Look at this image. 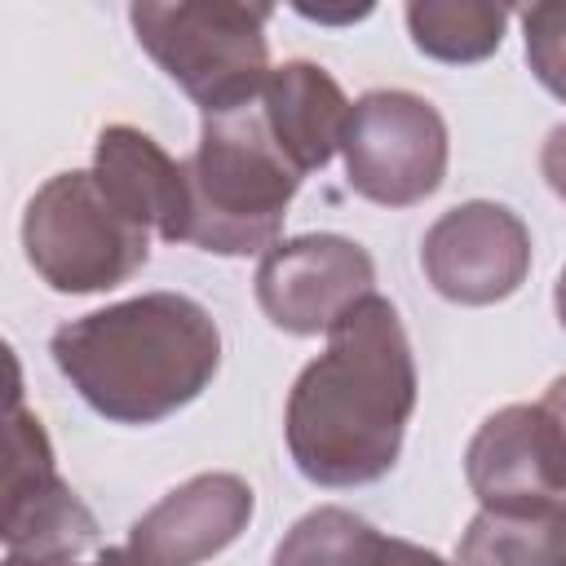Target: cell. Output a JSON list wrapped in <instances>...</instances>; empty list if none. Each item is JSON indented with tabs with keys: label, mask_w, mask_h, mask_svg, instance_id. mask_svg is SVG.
<instances>
[{
	"label": "cell",
	"mask_w": 566,
	"mask_h": 566,
	"mask_svg": "<svg viewBox=\"0 0 566 566\" xmlns=\"http://www.w3.org/2000/svg\"><path fill=\"white\" fill-rule=\"evenodd\" d=\"M416 411V358L394 301L363 296L287 394V451L314 486H367L398 464Z\"/></svg>",
	"instance_id": "obj_1"
},
{
	"label": "cell",
	"mask_w": 566,
	"mask_h": 566,
	"mask_svg": "<svg viewBox=\"0 0 566 566\" xmlns=\"http://www.w3.org/2000/svg\"><path fill=\"white\" fill-rule=\"evenodd\" d=\"M49 354L97 416L115 424H155L212 385L221 332L199 301L181 292H142L62 323Z\"/></svg>",
	"instance_id": "obj_2"
},
{
	"label": "cell",
	"mask_w": 566,
	"mask_h": 566,
	"mask_svg": "<svg viewBox=\"0 0 566 566\" xmlns=\"http://www.w3.org/2000/svg\"><path fill=\"white\" fill-rule=\"evenodd\" d=\"M190 177V239L217 256H252L279 243L292 195L301 190L296 164L274 146L261 102L203 115L199 146L186 159Z\"/></svg>",
	"instance_id": "obj_3"
},
{
	"label": "cell",
	"mask_w": 566,
	"mask_h": 566,
	"mask_svg": "<svg viewBox=\"0 0 566 566\" xmlns=\"http://www.w3.org/2000/svg\"><path fill=\"white\" fill-rule=\"evenodd\" d=\"M270 4H133L128 22L137 44L159 62V71L203 111H230L261 93L270 75Z\"/></svg>",
	"instance_id": "obj_4"
},
{
	"label": "cell",
	"mask_w": 566,
	"mask_h": 566,
	"mask_svg": "<svg viewBox=\"0 0 566 566\" xmlns=\"http://www.w3.org/2000/svg\"><path fill=\"white\" fill-rule=\"evenodd\" d=\"M22 248L53 292L88 296L128 283L146 265L150 230L111 203L93 168H71L31 195L22 212Z\"/></svg>",
	"instance_id": "obj_5"
},
{
	"label": "cell",
	"mask_w": 566,
	"mask_h": 566,
	"mask_svg": "<svg viewBox=\"0 0 566 566\" xmlns=\"http://www.w3.org/2000/svg\"><path fill=\"white\" fill-rule=\"evenodd\" d=\"M447 124L433 102L407 88H371L349 106L340 137L345 181L380 208H411L447 177Z\"/></svg>",
	"instance_id": "obj_6"
},
{
	"label": "cell",
	"mask_w": 566,
	"mask_h": 566,
	"mask_svg": "<svg viewBox=\"0 0 566 566\" xmlns=\"http://www.w3.org/2000/svg\"><path fill=\"white\" fill-rule=\"evenodd\" d=\"M376 265L367 248L345 234L279 239L256 265V305L287 336L332 332L363 296H371Z\"/></svg>",
	"instance_id": "obj_7"
},
{
	"label": "cell",
	"mask_w": 566,
	"mask_h": 566,
	"mask_svg": "<svg viewBox=\"0 0 566 566\" xmlns=\"http://www.w3.org/2000/svg\"><path fill=\"white\" fill-rule=\"evenodd\" d=\"M420 265L438 296L455 305H495L531 274V230L504 203L469 199L424 230Z\"/></svg>",
	"instance_id": "obj_8"
},
{
	"label": "cell",
	"mask_w": 566,
	"mask_h": 566,
	"mask_svg": "<svg viewBox=\"0 0 566 566\" xmlns=\"http://www.w3.org/2000/svg\"><path fill=\"white\" fill-rule=\"evenodd\" d=\"M4 526L0 539L9 553H84L97 544V517L62 482L49 433L35 411L22 407L18 389L9 398L4 433Z\"/></svg>",
	"instance_id": "obj_9"
},
{
	"label": "cell",
	"mask_w": 566,
	"mask_h": 566,
	"mask_svg": "<svg viewBox=\"0 0 566 566\" xmlns=\"http://www.w3.org/2000/svg\"><path fill=\"white\" fill-rule=\"evenodd\" d=\"M464 478L482 513L531 517L566 500V469L539 402L491 411L464 451Z\"/></svg>",
	"instance_id": "obj_10"
},
{
	"label": "cell",
	"mask_w": 566,
	"mask_h": 566,
	"mask_svg": "<svg viewBox=\"0 0 566 566\" xmlns=\"http://www.w3.org/2000/svg\"><path fill=\"white\" fill-rule=\"evenodd\" d=\"M256 513L239 473H195L128 526V553L142 566H203L230 548Z\"/></svg>",
	"instance_id": "obj_11"
},
{
	"label": "cell",
	"mask_w": 566,
	"mask_h": 566,
	"mask_svg": "<svg viewBox=\"0 0 566 566\" xmlns=\"http://www.w3.org/2000/svg\"><path fill=\"white\" fill-rule=\"evenodd\" d=\"M93 177L111 203L168 243L190 239V177L150 133L111 124L93 146Z\"/></svg>",
	"instance_id": "obj_12"
},
{
	"label": "cell",
	"mask_w": 566,
	"mask_h": 566,
	"mask_svg": "<svg viewBox=\"0 0 566 566\" xmlns=\"http://www.w3.org/2000/svg\"><path fill=\"white\" fill-rule=\"evenodd\" d=\"M256 102H261L274 146L296 164L301 177L327 168V159L340 150L349 106H354L345 88L336 84V75L305 57L270 66Z\"/></svg>",
	"instance_id": "obj_13"
},
{
	"label": "cell",
	"mask_w": 566,
	"mask_h": 566,
	"mask_svg": "<svg viewBox=\"0 0 566 566\" xmlns=\"http://www.w3.org/2000/svg\"><path fill=\"white\" fill-rule=\"evenodd\" d=\"M402 18L411 31V44L424 57L451 62V66L491 57L504 44V27H509V9L486 0H411Z\"/></svg>",
	"instance_id": "obj_14"
},
{
	"label": "cell",
	"mask_w": 566,
	"mask_h": 566,
	"mask_svg": "<svg viewBox=\"0 0 566 566\" xmlns=\"http://www.w3.org/2000/svg\"><path fill=\"white\" fill-rule=\"evenodd\" d=\"M460 566H566V500L531 513H478L460 539Z\"/></svg>",
	"instance_id": "obj_15"
},
{
	"label": "cell",
	"mask_w": 566,
	"mask_h": 566,
	"mask_svg": "<svg viewBox=\"0 0 566 566\" xmlns=\"http://www.w3.org/2000/svg\"><path fill=\"white\" fill-rule=\"evenodd\" d=\"M385 553L389 535L349 509L323 504L292 522V531L274 544L270 566H385Z\"/></svg>",
	"instance_id": "obj_16"
},
{
	"label": "cell",
	"mask_w": 566,
	"mask_h": 566,
	"mask_svg": "<svg viewBox=\"0 0 566 566\" xmlns=\"http://www.w3.org/2000/svg\"><path fill=\"white\" fill-rule=\"evenodd\" d=\"M517 18H522L531 75L557 102H566V4H531Z\"/></svg>",
	"instance_id": "obj_17"
},
{
	"label": "cell",
	"mask_w": 566,
	"mask_h": 566,
	"mask_svg": "<svg viewBox=\"0 0 566 566\" xmlns=\"http://www.w3.org/2000/svg\"><path fill=\"white\" fill-rule=\"evenodd\" d=\"M0 566H128V548H102L93 562H80V553H9Z\"/></svg>",
	"instance_id": "obj_18"
},
{
	"label": "cell",
	"mask_w": 566,
	"mask_h": 566,
	"mask_svg": "<svg viewBox=\"0 0 566 566\" xmlns=\"http://www.w3.org/2000/svg\"><path fill=\"white\" fill-rule=\"evenodd\" d=\"M539 172L548 181V190L557 199H566V124H557L548 137H544V150H539Z\"/></svg>",
	"instance_id": "obj_19"
},
{
	"label": "cell",
	"mask_w": 566,
	"mask_h": 566,
	"mask_svg": "<svg viewBox=\"0 0 566 566\" xmlns=\"http://www.w3.org/2000/svg\"><path fill=\"white\" fill-rule=\"evenodd\" d=\"M539 411L548 416V429H553V438H557V451H562V469H566V376H557V380L544 389V398H539Z\"/></svg>",
	"instance_id": "obj_20"
},
{
	"label": "cell",
	"mask_w": 566,
	"mask_h": 566,
	"mask_svg": "<svg viewBox=\"0 0 566 566\" xmlns=\"http://www.w3.org/2000/svg\"><path fill=\"white\" fill-rule=\"evenodd\" d=\"M385 566H451V562H442L433 548H420V544H411V539H389Z\"/></svg>",
	"instance_id": "obj_21"
},
{
	"label": "cell",
	"mask_w": 566,
	"mask_h": 566,
	"mask_svg": "<svg viewBox=\"0 0 566 566\" xmlns=\"http://www.w3.org/2000/svg\"><path fill=\"white\" fill-rule=\"evenodd\" d=\"M553 310H557V323L566 332V270L557 274V287H553Z\"/></svg>",
	"instance_id": "obj_22"
}]
</instances>
